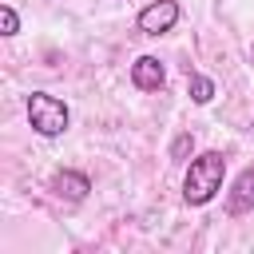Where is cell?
<instances>
[{
	"mask_svg": "<svg viewBox=\"0 0 254 254\" xmlns=\"http://www.w3.org/2000/svg\"><path fill=\"white\" fill-rule=\"evenodd\" d=\"M48 190H52L56 198H64V202H83V198H87V190H91V179H87L83 171L64 167V171H56V175H52Z\"/></svg>",
	"mask_w": 254,
	"mask_h": 254,
	"instance_id": "obj_4",
	"label": "cell"
},
{
	"mask_svg": "<svg viewBox=\"0 0 254 254\" xmlns=\"http://www.w3.org/2000/svg\"><path fill=\"white\" fill-rule=\"evenodd\" d=\"M190 151H194V135H190V131L175 135V143H171V159H175V163H183V159H187Z\"/></svg>",
	"mask_w": 254,
	"mask_h": 254,
	"instance_id": "obj_8",
	"label": "cell"
},
{
	"mask_svg": "<svg viewBox=\"0 0 254 254\" xmlns=\"http://www.w3.org/2000/svg\"><path fill=\"white\" fill-rule=\"evenodd\" d=\"M246 210H254V167H246V171L234 179L230 194H226V214H230V218H242Z\"/></svg>",
	"mask_w": 254,
	"mask_h": 254,
	"instance_id": "obj_5",
	"label": "cell"
},
{
	"mask_svg": "<svg viewBox=\"0 0 254 254\" xmlns=\"http://www.w3.org/2000/svg\"><path fill=\"white\" fill-rule=\"evenodd\" d=\"M0 32H4V36H16V32H20V16H16L12 4H0Z\"/></svg>",
	"mask_w": 254,
	"mask_h": 254,
	"instance_id": "obj_9",
	"label": "cell"
},
{
	"mask_svg": "<svg viewBox=\"0 0 254 254\" xmlns=\"http://www.w3.org/2000/svg\"><path fill=\"white\" fill-rule=\"evenodd\" d=\"M179 0H151L139 16H135V28L143 36H167L175 24H179Z\"/></svg>",
	"mask_w": 254,
	"mask_h": 254,
	"instance_id": "obj_3",
	"label": "cell"
},
{
	"mask_svg": "<svg viewBox=\"0 0 254 254\" xmlns=\"http://www.w3.org/2000/svg\"><path fill=\"white\" fill-rule=\"evenodd\" d=\"M28 123H32L36 135L56 139V135L67 131L71 111H67L64 99H56V95H48V91H32V95H28Z\"/></svg>",
	"mask_w": 254,
	"mask_h": 254,
	"instance_id": "obj_2",
	"label": "cell"
},
{
	"mask_svg": "<svg viewBox=\"0 0 254 254\" xmlns=\"http://www.w3.org/2000/svg\"><path fill=\"white\" fill-rule=\"evenodd\" d=\"M187 91H190V99H194L198 107H206V103L214 99V79L202 75V71H190V75H187Z\"/></svg>",
	"mask_w": 254,
	"mask_h": 254,
	"instance_id": "obj_7",
	"label": "cell"
},
{
	"mask_svg": "<svg viewBox=\"0 0 254 254\" xmlns=\"http://www.w3.org/2000/svg\"><path fill=\"white\" fill-rule=\"evenodd\" d=\"M131 83H135L139 91H159V87L167 83V67H163L155 56H139V60L131 64Z\"/></svg>",
	"mask_w": 254,
	"mask_h": 254,
	"instance_id": "obj_6",
	"label": "cell"
},
{
	"mask_svg": "<svg viewBox=\"0 0 254 254\" xmlns=\"http://www.w3.org/2000/svg\"><path fill=\"white\" fill-rule=\"evenodd\" d=\"M222 179H226V155L222 151L194 155L190 167H187V175H183V198H187V206H206L222 190Z\"/></svg>",
	"mask_w": 254,
	"mask_h": 254,
	"instance_id": "obj_1",
	"label": "cell"
}]
</instances>
